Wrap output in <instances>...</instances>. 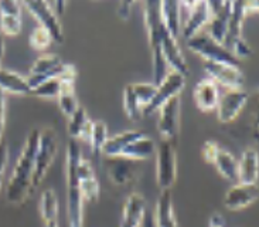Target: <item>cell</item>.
I'll return each mask as SVG.
<instances>
[{"label":"cell","instance_id":"obj_1","mask_svg":"<svg viewBox=\"0 0 259 227\" xmlns=\"http://www.w3.org/2000/svg\"><path fill=\"white\" fill-rule=\"evenodd\" d=\"M40 142V131L33 129L28 135L26 145L21 155L17 159L13 173L10 176L6 189V199L12 205L24 203L30 193L33 192V175H34V163L37 149Z\"/></svg>","mask_w":259,"mask_h":227},{"label":"cell","instance_id":"obj_2","mask_svg":"<svg viewBox=\"0 0 259 227\" xmlns=\"http://www.w3.org/2000/svg\"><path fill=\"white\" fill-rule=\"evenodd\" d=\"M82 159V152L79 142L71 139L67 146V183H68V221L70 227H82V213H84V199L79 192L77 177V166Z\"/></svg>","mask_w":259,"mask_h":227},{"label":"cell","instance_id":"obj_3","mask_svg":"<svg viewBox=\"0 0 259 227\" xmlns=\"http://www.w3.org/2000/svg\"><path fill=\"white\" fill-rule=\"evenodd\" d=\"M156 179L160 191H170L177 179L176 141L161 139L156 149Z\"/></svg>","mask_w":259,"mask_h":227},{"label":"cell","instance_id":"obj_4","mask_svg":"<svg viewBox=\"0 0 259 227\" xmlns=\"http://www.w3.org/2000/svg\"><path fill=\"white\" fill-rule=\"evenodd\" d=\"M187 46L191 51L203 57L205 61L227 64L234 67L239 65L238 58H235L230 50H227L223 44L212 40L208 34H196L187 40Z\"/></svg>","mask_w":259,"mask_h":227},{"label":"cell","instance_id":"obj_5","mask_svg":"<svg viewBox=\"0 0 259 227\" xmlns=\"http://www.w3.org/2000/svg\"><path fill=\"white\" fill-rule=\"evenodd\" d=\"M57 155V138L56 132L47 128L42 132H40V142L38 149L35 155L34 163V175H33V187H37L41 183V180L46 176L47 170L50 169L51 163Z\"/></svg>","mask_w":259,"mask_h":227},{"label":"cell","instance_id":"obj_6","mask_svg":"<svg viewBox=\"0 0 259 227\" xmlns=\"http://www.w3.org/2000/svg\"><path fill=\"white\" fill-rule=\"evenodd\" d=\"M23 5H24V7L27 9L35 20L38 21V26L46 28L51 34L53 42H64V33L61 23L58 20V16L54 12V9L50 6V3L38 0V2H24Z\"/></svg>","mask_w":259,"mask_h":227},{"label":"cell","instance_id":"obj_7","mask_svg":"<svg viewBox=\"0 0 259 227\" xmlns=\"http://www.w3.org/2000/svg\"><path fill=\"white\" fill-rule=\"evenodd\" d=\"M63 60L57 54H42L38 57L30 68V75L26 78L30 90L33 91L44 81L58 77L63 71Z\"/></svg>","mask_w":259,"mask_h":227},{"label":"cell","instance_id":"obj_8","mask_svg":"<svg viewBox=\"0 0 259 227\" xmlns=\"http://www.w3.org/2000/svg\"><path fill=\"white\" fill-rule=\"evenodd\" d=\"M184 81H186V78L180 75L179 72L170 71L166 75V78L157 85V91H156L153 101L150 102V105H147L143 109L142 115H150V114L159 111L160 106L163 104H166L168 99H171L176 95H180V92H182V90L184 88V84H186Z\"/></svg>","mask_w":259,"mask_h":227},{"label":"cell","instance_id":"obj_9","mask_svg":"<svg viewBox=\"0 0 259 227\" xmlns=\"http://www.w3.org/2000/svg\"><path fill=\"white\" fill-rule=\"evenodd\" d=\"M180 127V95H176L159 109V132L163 139L176 141Z\"/></svg>","mask_w":259,"mask_h":227},{"label":"cell","instance_id":"obj_10","mask_svg":"<svg viewBox=\"0 0 259 227\" xmlns=\"http://www.w3.org/2000/svg\"><path fill=\"white\" fill-rule=\"evenodd\" d=\"M204 71L215 84L224 85L228 90H241L245 81L239 67H234V65L204 61Z\"/></svg>","mask_w":259,"mask_h":227},{"label":"cell","instance_id":"obj_11","mask_svg":"<svg viewBox=\"0 0 259 227\" xmlns=\"http://www.w3.org/2000/svg\"><path fill=\"white\" fill-rule=\"evenodd\" d=\"M211 12V19L208 21V33L212 40L224 46L228 21L231 16V2H207Z\"/></svg>","mask_w":259,"mask_h":227},{"label":"cell","instance_id":"obj_12","mask_svg":"<svg viewBox=\"0 0 259 227\" xmlns=\"http://www.w3.org/2000/svg\"><path fill=\"white\" fill-rule=\"evenodd\" d=\"M249 98V94L244 90H228L220 97L217 105V117L220 122L230 124L244 109Z\"/></svg>","mask_w":259,"mask_h":227},{"label":"cell","instance_id":"obj_13","mask_svg":"<svg viewBox=\"0 0 259 227\" xmlns=\"http://www.w3.org/2000/svg\"><path fill=\"white\" fill-rule=\"evenodd\" d=\"M160 49L167 65L173 68L171 71L179 72L184 78L187 77L189 75V65H187L184 57H183L182 50H180L179 43H177V39L168 34L167 30H164L163 34H161Z\"/></svg>","mask_w":259,"mask_h":227},{"label":"cell","instance_id":"obj_14","mask_svg":"<svg viewBox=\"0 0 259 227\" xmlns=\"http://www.w3.org/2000/svg\"><path fill=\"white\" fill-rule=\"evenodd\" d=\"M258 199V184L235 183L227 192L224 206L230 210H241L255 203Z\"/></svg>","mask_w":259,"mask_h":227},{"label":"cell","instance_id":"obj_15","mask_svg":"<svg viewBox=\"0 0 259 227\" xmlns=\"http://www.w3.org/2000/svg\"><path fill=\"white\" fill-rule=\"evenodd\" d=\"M211 19V12L207 2H194V5L189 9V17L183 26V37L190 40L191 37L198 34V31L208 24Z\"/></svg>","mask_w":259,"mask_h":227},{"label":"cell","instance_id":"obj_16","mask_svg":"<svg viewBox=\"0 0 259 227\" xmlns=\"http://www.w3.org/2000/svg\"><path fill=\"white\" fill-rule=\"evenodd\" d=\"M193 97H194L196 105L200 111L211 112V111L217 109L218 101H220L218 85L210 78H204L196 85Z\"/></svg>","mask_w":259,"mask_h":227},{"label":"cell","instance_id":"obj_17","mask_svg":"<svg viewBox=\"0 0 259 227\" xmlns=\"http://www.w3.org/2000/svg\"><path fill=\"white\" fill-rule=\"evenodd\" d=\"M146 213V203L143 196L139 193H133L127 198L123 207L120 227H142Z\"/></svg>","mask_w":259,"mask_h":227},{"label":"cell","instance_id":"obj_18","mask_svg":"<svg viewBox=\"0 0 259 227\" xmlns=\"http://www.w3.org/2000/svg\"><path fill=\"white\" fill-rule=\"evenodd\" d=\"M106 172H108V176L111 177L115 184H126L135 176V162L125 159V158H106L105 162Z\"/></svg>","mask_w":259,"mask_h":227},{"label":"cell","instance_id":"obj_19","mask_svg":"<svg viewBox=\"0 0 259 227\" xmlns=\"http://www.w3.org/2000/svg\"><path fill=\"white\" fill-rule=\"evenodd\" d=\"M154 227H179L173 207L171 191H161L156 203V214L153 219Z\"/></svg>","mask_w":259,"mask_h":227},{"label":"cell","instance_id":"obj_20","mask_svg":"<svg viewBox=\"0 0 259 227\" xmlns=\"http://www.w3.org/2000/svg\"><path fill=\"white\" fill-rule=\"evenodd\" d=\"M258 170V152L255 149H246L238 162V182L237 183L256 184Z\"/></svg>","mask_w":259,"mask_h":227},{"label":"cell","instance_id":"obj_21","mask_svg":"<svg viewBox=\"0 0 259 227\" xmlns=\"http://www.w3.org/2000/svg\"><path fill=\"white\" fill-rule=\"evenodd\" d=\"M246 17L245 2H231V16L228 21V31L225 37L224 47L227 50L231 49L232 43L241 37L242 23Z\"/></svg>","mask_w":259,"mask_h":227},{"label":"cell","instance_id":"obj_22","mask_svg":"<svg viewBox=\"0 0 259 227\" xmlns=\"http://www.w3.org/2000/svg\"><path fill=\"white\" fill-rule=\"evenodd\" d=\"M180 3L179 2H160L161 23L171 37L177 39L180 34Z\"/></svg>","mask_w":259,"mask_h":227},{"label":"cell","instance_id":"obj_23","mask_svg":"<svg viewBox=\"0 0 259 227\" xmlns=\"http://www.w3.org/2000/svg\"><path fill=\"white\" fill-rule=\"evenodd\" d=\"M156 152V143L152 138L149 136H142L139 139L129 143L126 148L122 150L120 158H125L129 161H143L153 155Z\"/></svg>","mask_w":259,"mask_h":227},{"label":"cell","instance_id":"obj_24","mask_svg":"<svg viewBox=\"0 0 259 227\" xmlns=\"http://www.w3.org/2000/svg\"><path fill=\"white\" fill-rule=\"evenodd\" d=\"M0 90L9 94H17V95H28L31 90L27 84V80L21 77L20 74L14 71L3 70L0 68Z\"/></svg>","mask_w":259,"mask_h":227},{"label":"cell","instance_id":"obj_25","mask_svg":"<svg viewBox=\"0 0 259 227\" xmlns=\"http://www.w3.org/2000/svg\"><path fill=\"white\" fill-rule=\"evenodd\" d=\"M145 135L139 132V131H125L122 134H118L112 136V138H108L105 146L102 149V154L106 158H116L120 156L122 150L126 148L129 143H132L133 141L139 139Z\"/></svg>","mask_w":259,"mask_h":227},{"label":"cell","instance_id":"obj_26","mask_svg":"<svg viewBox=\"0 0 259 227\" xmlns=\"http://www.w3.org/2000/svg\"><path fill=\"white\" fill-rule=\"evenodd\" d=\"M58 106L61 112L71 118V115L79 108L77 95H75V83L70 81H61L60 95H58Z\"/></svg>","mask_w":259,"mask_h":227},{"label":"cell","instance_id":"obj_27","mask_svg":"<svg viewBox=\"0 0 259 227\" xmlns=\"http://www.w3.org/2000/svg\"><path fill=\"white\" fill-rule=\"evenodd\" d=\"M214 165L225 179L235 182V183L238 182V161L228 150L220 149L215 156Z\"/></svg>","mask_w":259,"mask_h":227},{"label":"cell","instance_id":"obj_28","mask_svg":"<svg viewBox=\"0 0 259 227\" xmlns=\"http://www.w3.org/2000/svg\"><path fill=\"white\" fill-rule=\"evenodd\" d=\"M40 213L44 223L57 221L58 217V199L53 189H46L40 199Z\"/></svg>","mask_w":259,"mask_h":227},{"label":"cell","instance_id":"obj_29","mask_svg":"<svg viewBox=\"0 0 259 227\" xmlns=\"http://www.w3.org/2000/svg\"><path fill=\"white\" fill-rule=\"evenodd\" d=\"M108 138H109V136H108V128H106L105 122H102V121H95V122H92L90 145H91V150L92 154H94V156H99L102 154V149L105 146Z\"/></svg>","mask_w":259,"mask_h":227},{"label":"cell","instance_id":"obj_30","mask_svg":"<svg viewBox=\"0 0 259 227\" xmlns=\"http://www.w3.org/2000/svg\"><path fill=\"white\" fill-rule=\"evenodd\" d=\"M132 87L133 95L136 98L138 105L140 106L142 112L147 105H150V102L153 101L157 87L153 83H138V84H131Z\"/></svg>","mask_w":259,"mask_h":227},{"label":"cell","instance_id":"obj_31","mask_svg":"<svg viewBox=\"0 0 259 227\" xmlns=\"http://www.w3.org/2000/svg\"><path fill=\"white\" fill-rule=\"evenodd\" d=\"M88 122H90V120H88V115H87L85 108L84 106H79L77 111L71 115V118H70L68 132H70L71 138H72V139H75V141H78Z\"/></svg>","mask_w":259,"mask_h":227},{"label":"cell","instance_id":"obj_32","mask_svg":"<svg viewBox=\"0 0 259 227\" xmlns=\"http://www.w3.org/2000/svg\"><path fill=\"white\" fill-rule=\"evenodd\" d=\"M79 183V192H81V196L87 202H91V203H95L98 202L99 199V192H101V187H99L98 179L94 176L85 177V179H81L78 180Z\"/></svg>","mask_w":259,"mask_h":227},{"label":"cell","instance_id":"obj_33","mask_svg":"<svg viewBox=\"0 0 259 227\" xmlns=\"http://www.w3.org/2000/svg\"><path fill=\"white\" fill-rule=\"evenodd\" d=\"M60 88H61V81H60V78H50L47 81L41 83L37 88H34V90L31 91V94H34L35 97H40V98H58V95H60Z\"/></svg>","mask_w":259,"mask_h":227},{"label":"cell","instance_id":"obj_34","mask_svg":"<svg viewBox=\"0 0 259 227\" xmlns=\"http://www.w3.org/2000/svg\"><path fill=\"white\" fill-rule=\"evenodd\" d=\"M53 43V37L50 34L46 28H42L41 26L37 27L31 31V34L28 37V44L33 50H46L50 47V44Z\"/></svg>","mask_w":259,"mask_h":227},{"label":"cell","instance_id":"obj_35","mask_svg":"<svg viewBox=\"0 0 259 227\" xmlns=\"http://www.w3.org/2000/svg\"><path fill=\"white\" fill-rule=\"evenodd\" d=\"M123 108H125V112H126L127 118L132 121H139L142 117V109L136 102V98L133 95L132 87L131 84L127 85L123 92Z\"/></svg>","mask_w":259,"mask_h":227},{"label":"cell","instance_id":"obj_36","mask_svg":"<svg viewBox=\"0 0 259 227\" xmlns=\"http://www.w3.org/2000/svg\"><path fill=\"white\" fill-rule=\"evenodd\" d=\"M0 31L5 35H17L21 31L20 16H0Z\"/></svg>","mask_w":259,"mask_h":227},{"label":"cell","instance_id":"obj_37","mask_svg":"<svg viewBox=\"0 0 259 227\" xmlns=\"http://www.w3.org/2000/svg\"><path fill=\"white\" fill-rule=\"evenodd\" d=\"M232 54L235 56V58H248V57L252 54V50L249 47V44L242 39V37H239L237 39L235 42L232 43L231 49H230Z\"/></svg>","mask_w":259,"mask_h":227},{"label":"cell","instance_id":"obj_38","mask_svg":"<svg viewBox=\"0 0 259 227\" xmlns=\"http://www.w3.org/2000/svg\"><path fill=\"white\" fill-rule=\"evenodd\" d=\"M0 16H20L21 17V3L3 0L0 2Z\"/></svg>","mask_w":259,"mask_h":227},{"label":"cell","instance_id":"obj_39","mask_svg":"<svg viewBox=\"0 0 259 227\" xmlns=\"http://www.w3.org/2000/svg\"><path fill=\"white\" fill-rule=\"evenodd\" d=\"M220 146L218 143H215L214 141H207L203 145V158L204 161L207 163H214L215 161V156H217L218 150H220Z\"/></svg>","mask_w":259,"mask_h":227},{"label":"cell","instance_id":"obj_40","mask_svg":"<svg viewBox=\"0 0 259 227\" xmlns=\"http://www.w3.org/2000/svg\"><path fill=\"white\" fill-rule=\"evenodd\" d=\"M7 159H9V149L7 143L3 139L0 141V175H3V172L6 169Z\"/></svg>","mask_w":259,"mask_h":227},{"label":"cell","instance_id":"obj_41","mask_svg":"<svg viewBox=\"0 0 259 227\" xmlns=\"http://www.w3.org/2000/svg\"><path fill=\"white\" fill-rule=\"evenodd\" d=\"M5 118H6V98H5V92L0 90V141L5 128Z\"/></svg>","mask_w":259,"mask_h":227},{"label":"cell","instance_id":"obj_42","mask_svg":"<svg viewBox=\"0 0 259 227\" xmlns=\"http://www.w3.org/2000/svg\"><path fill=\"white\" fill-rule=\"evenodd\" d=\"M131 7H132V2H123L120 3L118 7V13L122 20H127L129 16H131Z\"/></svg>","mask_w":259,"mask_h":227},{"label":"cell","instance_id":"obj_43","mask_svg":"<svg viewBox=\"0 0 259 227\" xmlns=\"http://www.w3.org/2000/svg\"><path fill=\"white\" fill-rule=\"evenodd\" d=\"M208 227H225V220L223 219V216L220 213H214L211 216Z\"/></svg>","mask_w":259,"mask_h":227},{"label":"cell","instance_id":"obj_44","mask_svg":"<svg viewBox=\"0 0 259 227\" xmlns=\"http://www.w3.org/2000/svg\"><path fill=\"white\" fill-rule=\"evenodd\" d=\"M142 227H154L153 216L150 214V212L146 213V216H145V220H143V224H142Z\"/></svg>","mask_w":259,"mask_h":227},{"label":"cell","instance_id":"obj_45","mask_svg":"<svg viewBox=\"0 0 259 227\" xmlns=\"http://www.w3.org/2000/svg\"><path fill=\"white\" fill-rule=\"evenodd\" d=\"M54 6H56V14L57 13H61L63 12V9L65 7V2H58V3H54Z\"/></svg>","mask_w":259,"mask_h":227},{"label":"cell","instance_id":"obj_46","mask_svg":"<svg viewBox=\"0 0 259 227\" xmlns=\"http://www.w3.org/2000/svg\"><path fill=\"white\" fill-rule=\"evenodd\" d=\"M3 51H5V43H3V35L0 33V61H2V57H3Z\"/></svg>","mask_w":259,"mask_h":227},{"label":"cell","instance_id":"obj_47","mask_svg":"<svg viewBox=\"0 0 259 227\" xmlns=\"http://www.w3.org/2000/svg\"><path fill=\"white\" fill-rule=\"evenodd\" d=\"M44 227H58L57 221H50V223H44Z\"/></svg>","mask_w":259,"mask_h":227},{"label":"cell","instance_id":"obj_48","mask_svg":"<svg viewBox=\"0 0 259 227\" xmlns=\"http://www.w3.org/2000/svg\"><path fill=\"white\" fill-rule=\"evenodd\" d=\"M2 180H3V175H0V187H2Z\"/></svg>","mask_w":259,"mask_h":227}]
</instances>
